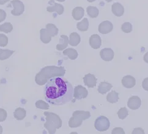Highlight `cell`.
I'll list each match as a JSON object with an SVG mask.
<instances>
[{"mask_svg": "<svg viewBox=\"0 0 148 134\" xmlns=\"http://www.w3.org/2000/svg\"><path fill=\"white\" fill-rule=\"evenodd\" d=\"M45 99L53 105H62L73 98V88L70 82L60 77L49 80L44 87Z\"/></svg>", "mask_w": 148, "mask_h": 134, "instance_id": "6da1fadb", "label": "cell"}, {"mask_svg": "<svg viewBox=\"0 0 148 134\" xmlns=\"http://www.w3.org/2000/svg\"><path fill=\"white\" fill-rule=\"evenodd\" d=\"M66 73L64 67L47 66L36 75L35 81L39 85H43L46 83L49 79L55 77H63Z\"/></svg>", "mask_w": 148, "mask_h": 134, "instance_id": "7a4b0ae2", "label": "cell"}, {"mask_svg": "<svg viewBox=\"0 0 148 134\" xmlns=\"http://www.w3.org/2000/svg\"><path fill=\"white\" fill-rule=\"evenodd\" d=\"M46 116V122L44 124V127L50 134L55 133L56 129L62 126V120L58 115L51 112L45 111L44 113Z\"/></svg>", "mask_w": 148, "mask_h": 134, "instance_id": "3957f363", "label": "cell"}, {"mask_svg": "<svg viewBox=\"0 0 148 134\" xmlns=\"http://www.w3.org/2000/svg\"><path fill=\"white\" fill-rule=\"evenodd\" d=\"M91 117L89 111L77 110L74 111L72 117L69 121V126L71 128H76L80 127L84 120H86Z\"/></svg>", "mask_w": 148, "mask_h": 134, "instance_id": "277c9868", "label": "cell"}, {"mask_svg": "<svg viewBox=\"0 0 148 134\" xmlns=\"http://www.w3.org/2000/svg\"><path fill=\"white\" fill-rule=\"evenodd\" d=\"M110 126V122L107 117L100 116L95 121L94 127L99 132L107 131Z\"/></svg>", "mask_w": 148, "mask_h": 134, "instance_id": "5b68a950", "label": "cell"}, {"mask_svg": "<svg viewBox=\"0 0 148 134\" xmlns=\"http://www.w3.org/2000/svg\"><path fill=\"white\" fill-rule=\"evenodd\" d=\"M10 5H12L13 7V10L11 11V14L13 15L19 16L24 12V4L20 0H13L10 2Z\"/></svg>", "mask_w": 148, "mask_h": 134, "instance_id": "8992f818", "label": "cell"}, {"mask_svg": "<svg viewBox=\"0 0 148 134\" xmlns=\"http://www.w3.org/2000/svg\"><path fill=\"white\" fill-rule=\"evenodd\" d=\"M49 6L47 8V10L49 12H56L58 15H62L64 12V8L62 5L56 3L53 0H50L49 2Z\"/></svg>", "mask_w": 148, "mask_h": 134, "instance_id": "52a82bcc", "label": "cell"}, {"mask_svg": "<svg viewBox=\"0 0 148 134\" xmlns=\"http://www.w3.org/2000/svg\"><path fill=\"white\" fill-rule=\"evenodd\" d=\"M88 94V90L82 85H78L73 89V97L76 99L80 100L86 98Z\"/></svg>", "mask_w": 148, "mask_h": 134, "instance_id": "ba28073f", "label": "cell"}, {"mask_svg": "<svg viewBox=\"0 0 148 134\" xmlns=\"http://www.w3.org/2000/svg\"><path fill=\"white\" fill-rule=\"evenodd\" d=\"M113 29V25L110 21H104L99 25V32L100 33L105 34L112 32Z\"/></svg>", "mask_w": 148, "mask_h": 134, "instance_id": "9c48e42d", "label": "cell"}, {"mask_svg": "<svg viewBox=\"0 0 148 134\" xmlns=\"http://www.w3.org/2000/svg\"><path fill=\"white\" fill-rule=\"evenodd\" d=\"M141 104V101L140 98L137 96H132L128 100L127 106L129 109L133 110L138 109Z\"/></svg>", "mask_w": 148, "mask_h": 134, "instance_id": "30bf717a", "label": "cell"}, {"mask_svg": "<svg viewBox=\"0 0 148 134\" xmlns=\"http://www.w3.org/2000/svg\"><path fill=\"white\" fill-rule=\"evenodd\" d=\"M100 55L103 60L105 61H111L114 58V52L110 48H105L101 50Z\"/></svg>", "mask_w": 148, "mask_h": 134, "instance_id": "8fae6325", "label": "cell"}, {"mask_svg": "<svg viewBox=\"0 0 148 134\" xmlns=\"http://www.w3.org/2000/svg\"><path fill=\"white\" fill-rule=\"evenodd\" d=\"M89 43L92 49H98L101 47L102 45L101 37L98 34H93L89 38Z\"/></svg>", "mask_w": 148, "mask_h": 134, "instance_id": "7c38bea8", "label": "cell"}, {"mask_svg": "<svg viewBox=\"0 0 148 134\" xmlns=\"http://www.w3.org/2000/svg\"><path fill=\"white\" fill-rule=\"evenodd\" d=\"M83 82L88 88H94L97 84V78L93 74H88L83 77Z\"/></svg>", "mask_w": 148, "mask_h": 134, "instance_id": "4fadbf2b", "label": "cell"}, {"mask_svg": "<svg viewBox=\"0 0 148 134\" xmlns=\"http://www.w3.org/2000/svg\"><path fill=\"white\" fill-rule=\"evenodd\" d=\"M122 84L123 87L126 88H133L136 84L135 78L132 76H126L123 77L122 79Z\"/></svg>", "mask_w": 148, "mask_h": 134, "instance_id": "5bb4252c", "label": "cell"}, {"mask_svg": "<svg viewBox=\"0 0 148 134\" xmlns=\"http://www.w3.org/2000/svg\"><path fill=\"white\" fill-rule=\"evenodd\" d=\"M112 10L113 14L116 17H121L124 13V8L121 4L115 3L112 5Z\"/></svg>", "mask_w": 148, "mask_h": 134, "instance_id": "9a60e30c", "label": "cell"}, {"mask_svg": "<svg viewBox=\"0 0 148 134\" xmlns=\"http://www.w3.org/2000/svg\"><path fill=\"white\" fill-rule=\"evenodd\" d=\"M52 36L49 31L46 28H42L40 30V39L44 44H48L51 40Z\"/></svg>", "mask_w": 148, "mask_h": 134, "instance_id": "2e32d148", "label": "cell"}, {"mask_svg": "<svg viewBox=\"0 0 148 134\" xmlns=\"http://www.w3.org/2000/svg\"><path fill=\"white\" fill-rule=\"evenodd\" d=\"M69 44V38L66 35H61L60 38L59 44L56 45V49L59 51H62L66 49Z\"/></svg>", "mask_w": 148, "mask_h": 134, "instance_id": "e0dca14e", "label": "cell"}, {"mask_svg": "<svg viewBox=\"0 0 148 134\" xmlns=\"http://www.w3.org/2000/svg\"><path fill=\"white\" fill-rule=\"evenodd\" d=\"M81 41V37L77 33H72L70 34L69 39V44L73 47L77 46Z\"/></svg>", "mask_w": 148, "mask_h": 134, "instance_id": "ac0fdd59", "label": "cell"}, {"mask_svg": "<svg viewBox=\"0 0 148 134\" xmlns=\"http://www.w3.org/2000/svg\"><path fill=\"white\" fill-rule=\"evenodd\" d=\"M84 14V9L82 7H76L72 10V15L73 18L75 20H81Z\"/></svg>", "mask_w": 148, "mask_h": 134, "instance_id": "d6986e66", "label": "cell"}, {"mask_svg": "<svg viewBox=\"0 0 148 134\" xmlns=\"http://www.w3.org/2000/svg\"><path fill=\"white\" fill-rule=\"evenodd\" d=\"M113 85L108 82H103L100 83L98 87V91L100 94H105L112 88Z\"/></svg>", "mask_w": 148, "mask_h": 134, "instance_id": "ffe728a7", "label": "cell"}, {"mask_svg": "<svg viewBox=\"0 0 148 134\" xmlns=\"http://www.w3.org/2000/svg\"><path fill=\"white\" fill-rule=\"evenodd\" d=\"M63 55L67 56L69 58L72 60H74L77 58L78 54L76 50L72 49V48H69L64 50L63 52Z\"/></svg>", "mask_w": 148, "mask_h": 134, "instance_id": "44dd1931", "label": "cell"}, {"mask_svg": "<svg viewBox=\"0 0 148 134\" xmlns=\"http://www.w3.org/2000/svg\"><path fill=\"white\" fill-rule=\"evenodd\" d=\"M26 110L23 108H20V107L16 109V110H15L14 113V118L17 120H18V121L23 120L26 117Z\"/></svg>", "mask_w": 148, "mask_h": 134, "instance_id": "7402d4cb", "label": "cell"}, {"mask_svg": "<svg viewBox=\"0 0 148 134\" xmlns=\"http://www.w3.org/2000/svg\"><path fill=\"white\" fill-rule=\"evenodd\" d=\"M107 100L111 104L116 103L119 100V93L115 91H112V92L108 94L107 96Z\"/></svg>", "mask_w": 148, "mask_h": 134, "instance_id": "603a6c76", "label": "cell"}, {"mask_svg": "<svg viewBox=\"0 0 148 134\" xmlns=\"http://www.w3.org/2000/svg\"><path fill=\"white\" fill-rule=\"evenodd\" d=\"M77 29L80 31H86L89 28V21L87 18H84L82 21L77 24Z\"/></svg>", "mask_w": 148, "mask_h": 134, "instance_id": "cb8c5ba5", "label": "cell"}, {"mask_svg": "<svg viewBox=\"0 0 148 134\" xmlns=\"http://www.w3.org/2000/svg\"><path fill=\"white\" fill-rule=\"evenodd\" d=\"M86 12L88 15L92 19L97 17V16L99 14V9L94 6H88L86 8Z\"/></svg>", "mask_w": 148, "mask_h": 134, "instance_id": "d4e9b609", "label": "cell"}, {"mask_svg": "<svg viewBox=\"0 0 148 134\" xmlns=\"http://www.w3.org/2000/svg\"><path fill=\"white\" fill-rule=\"evenodd\" d=\"M14 53V50L8 49H0V60H5L10 58Z\"/></svg>", "mask_w": 148, "mask_h": 134, "instance_id": "484cf974", "label": "cell"}, {"mask_svg": "<svg viewBox=\"0 0 148 134\" xmlns=\"http://www.w3.org/2000/svg\"><path fill=\"white\" fill-rule=\"evenodd\" d=\"M46 29L49 31V33H50L52 37H54L58 35V32H59V30H58L56 26L54 24H52V23L47 24L46 25Z\"/></svg>", "mask_w": 148, "mask_h": 134, "instance_id": "4316f807", "label": "cell"}, {"mask_svg": "<svg viewBox=\"0 0 148 134\" xmlns=\"http://www.w3.org/2000/svg\"><path fill=\"white\" fill-rule=\"evenodd\" d=\"M13 30V26L10 23H4L0 25V31L5 33H9Z\"/></svg>", "mask_w": 148, "mask_h": 134, "instance_id": "83f0119b", "label": "cell"}, {"mask_svg": "<svg viewBox=\"0 0 148 134\" xmlns=\"http://www.w3.org/2000/svg\"><path fill=\"white\" fill-rule=\"evenodd\" d=\"M118 115L119 118L121 120H124L125 118L129 115V112L125 107H123L119 109L118 112Z\"/></svg>", "mask_w": 148, "mask_h": 134, "instance_id": "f1b7e54d", "label": "cell"}, {"mask_svg": "<svg viewBox=\"0 0 148 134\" xmlns=\"http://www.w3.org/2000/svg\"><path fill=\"white\" fill-rule=\"evenodd\" d=\"M132 29H133L132 25L129 22H125L121 26V30L125 33H130L132 32Z\"/></svg>", "mask_w": 148, "mask_h": 134, "instance_id": "f546056e", "label": "cell"}, {"mask_svg": "<svg viewBox=\"0 0 148 134\" xmlns=\"http://www.w3.org/2000/svg\"><path fill=\"white\" fill-rule=\"evenodd\" d=\"M36 107L38 109H44V110H48L49 109V105L46 103L45 102L40 100L37 101L36 102Z\"/></svg>", "mask_w": 148, "mask_h": 134, "instance_id": "4dcf8cb0", "label": "cell"}, {"mask_svg": "<svg viewBox=\"0 0 148 134\" xmlns=\"http://www.w3.org/2000/svg\"><path fill=\"white\" fill-rule=\"evenodd\" d=\"M8 44V37L3 34H0V47H6Z\"/></svg>", "mask_w": 148, "mask_h": 134, "instance_id": "1f68e13d", "label": "cell"}, {"mask_svg": "<svg viewBox=\"0 0 148 134\" xmlns=\"http://www.w3.org/2000/svg\"><path fill=\"white\" fill-rule=\"evenodd\" d=\"M7 116V111L4 109H0V122H3L6 120Z\"/></svg>", "mask_w": 148, "mask_h": 134, "instance_id": "d6a6232c", "label": "cell"}, {"mask_svg": "<svg viewBox=\"0 0 148 134\" xmlns=\"http://www.w3.org/2000/svg\"><path fill=\"white\" fill-rule=\"evenodd\" d=\"M112 134H124L125 132L121 127H116L112 132Z\"/></svg>", "mask_w": 148, "mask_h": 134, "instance_id": "836d02e7", "label": "cell"}, {"mask_svg": "<svg viewBox=\"0 0 148 134\" xmlns=\"http://www.w3.org/2000/svg\"><path fill=\"white\" fill-rule=\"evenodd\" d=\"M6 18V13L4 10L0 9V23L3 21Z\"/></svg>", "mask_w": 148, "mask_h": 134, "instance_id": "e575fe53", "label": "cell"}, {"mask_svg": "<svg viewBox=\"0 0 148 134\" xmlns=\"http://www.w3.org/2000/svg\"><path fill=\"white\" fill-rule=\"evenodd\" d=\"M142 87L145 91H148V77L144 79L142 82Z\"/></svg>", "mask_w": 148, "mask_h": 134, "instance_id": "d590c367", "label": "cell"}, {"mask_svg": "<svg viewBox=\"0 0 148 134\" xmlns=\"http://www.w3.org/2000/svg\"><path fill=\"white\" fill-rule=\"evenodd\" d=\"M132 133L133 134H136V133H142V134H145V131L142 129L141 127H137L132 132Z\"/></svg>", "mask_w": 148, "mask_h": 134, "instance_id": "8d00e7d4", "label": "cell"}, {"mask_svg": "<svg viewBox=\"0 0 148 134\" xmlns=\"http://www.w3.org/2000/svg\"><path fill=\"white\" fill-rule=\"evenodd\" d=\"M143 60L146 63L148 64V52L145 53V55L143 56Z\"/></svg>", "mask_w": 148, "mask_h": 134, "instance_id": "74e56055", "label": "cell"}, {"mask_svg": "<svg viewBox=\"0 0 148 134\" xmlns=\"http://www.w3.org/2000/svg\"><path fill=\"white\" fill-rule=\"evenodd\" d=\"M9 1H10V0H0V5H3L6 4Z\"/></svg>", "mask_w": 148, "mask_h": 134, "instance_id": "f35d334b", "label": "cell"}, {"mask_svg": "<svg viewBox=\"0 0 148 134\" xmlns=\"http://www.w3.org/2000/svg\"><path fill=\"white\" fill-rule=\"evenodd\" d=\"M3 127L0 126V134H1V133H3Z\"/></svg>", "mask_w": 148, "mask_h": 134, "instance_id": "ab89813d", "label": "cell"}, {"mask_svg": "<svg viewBox=\"0 0 148 134\" xmlns=\"http://www.w3.org/2000/svg\"><path fill=\"white\" fill-rule=\"evenodd\" d=\"M87 1L89 2V3H92L95 1H96V0H87Z\"/></svg>", "mask_w": 148, "mask_h": 134, "instance_id": "60d3db41", "label": "cell"}, {"mask_svg": "<svg viewBox=\"0 0 148 134\" xmlns=\"http://www.w3.org/2000/svg\"><path fill=\"white\" fill-rule=\"evenodd\" d=\"M58 1H60V2H64L66 0H56Z\"/></svg>", "mask_w": 148, "mask_h": 134, "instance_id": "b9f144b4", "label": "cell"}, {"mask_svg": "<svg viewBox=\"0 0 148 134\" xmlns=\"http://www.w3.org/2000/svg\"><path fill=\"white\" fill-rule=\"evenodd\" d=\"M105 1H106L108 2V3H110V2H111V1H112L113 0H105Z\"/></svg>", "mask_w": 148, "mask_h": 134, "instance_id": "7bdbcfd3", "label": "cell"}]
</instances>
